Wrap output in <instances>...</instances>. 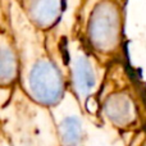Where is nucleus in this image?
I'll return each instance as SVG.
<instances>
[{
	"mask_svg": "<svg viewBox=\"0 0 146 146\" xmlns=\"http://www.w3.org/2000/svg\"><path fill=\"white\" fill-rule=\"evenodd\" d=\"M30 82L32 94L45 104H55L63 92V82L59 71L49 62H40L31 71Z\"/></svg>",
	"mask_w": 146,
	"mask_h": 146,
	"instance_id": "f257e3e1",
	"label": "nucleus"
},
{
	"mask_svg": "<svg viewBox=\"0 0 146 146\" xmlns=\"http://www.w3.org/2000/svg\"><path fill=\"white\" fill-rule=\"evenodd\" d=\"M117 32V15L114 10L108 5H101L96 12V15L92 21L91 33L94 40H98L101 44L109 42Z\"/></svg>",
	"mask_w": 146,
	"mask_h": 146,
	"instance_id": "f03ea898",
	"label": "nucleus"
},
{
	"mask_svg": "<svg viewBox=\"0 0 146 146\" xmlns=\"http://www.w3.org/2000/svg\"><path fill=\"white\" fill-rule=\"evenodd\" d=\"M60 12V0H32L31 14L41 26H48L55 21Z\"/></svg>",
	"mask_w": 146,
	"mask_h": 146,
	"instance_id": "7ed1b4c3",
	"label": "nucleus"
},
{
	"mask_svg": "<svg viewBox=\"0 0 146 146\" xmlns=\"http://www.w3.org/2000/svg\"><path fill=\"white\" fill-rule=\"evenodd\" d=\"M74 82L77 88L85 95L88 94L95 86V74L92 67L85 58L77 60L74 67Z\"/></svg>",
	"mask_w": 146,
	"mask_h": 146,
	"instance_id": "20e7f679",
	"label": "nucleus"
},
{
	"mask_svg": "<svg viewBox=\"0 0 146 146\" xmlns=\"http://www.w3.org/2000/svg\"><path fill=\"white\" fill-rule=\"evenodd\" d=\"M62 140L66 146H78L82 140V128L77 118H67L60 126Z\"/></svg>",
	"mask_w": 146,
	"mask_h": 146,
	"instance_id": "39448f33",
	"label": "nucleus"
},
{
	"mask_svg": "<svg viewBox=\"0 0 146 146\" xmlns=\"http://www.w3.org/2000/svg\"><path fill=\"white\" fill-rule=\"evenodd\" d=\"M13 72H14V66H13L12 54L0 50V78H9Z\"/></svg>",
	"mask_w": 146,
	"mask_h": 146,
	"instance_id": "423d86ee",
	"label": "nucleus"
}]
</instances>
